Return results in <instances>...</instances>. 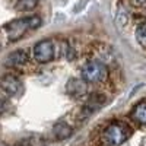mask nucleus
<instances>
[{
	"label": "nucleus",
	"instance_id": "nucleus-7",
	"mask_svg": "<svg viewBox=\"0 0 146 146\" xmlns=\"http://www.w3.org/2000/svg\"><path fill=\"white\" fill-rule=\"evenodd\" d=\"M25 62H27V54L23 51H15V53L9 54L6 64L9 67H19L22 64H25Z\"/></svg>",
	"mask_w": 146,
	"mask_h": 146
},
{
	"label": "nucleus",
	"instance_id": "nucleus-6",
	"mask_svg": "<svg viewBox=\"0 0 146 146\" xmlns=\"http://www.w3.org/2000/svg\"><path fill=\"white\" fill-rule=\"evenodd\" d=\"M67 92L72 95V96H82L86 94L88 91V86H86V82L85 79H70L67 82Z\"/></svg>",
	"mask_w": 146,
	"mask_h": 146
},
{
	"label": "nucleus",
	"instance_id": "nucleus-4",
	"mask_svg": "<svg viewBox=\"0 0 146 146\" xmlns=\"http://www.w3.org/2000/svg\"><path fill=\"white\" fill-rule=\"evenodd\" d=\"M54 54H56L54 45L50 40L40 41L34 48V57H35L36 62H40V63H47V62H50V60H53Z\"/></svg>",
	"mask_w": 146,
	"mask_h": 146
},
{
	"label": "nucleus",
	"instance_id": "nucleus-10",
	"mask_svg": "<svg viewBox=\"0 0 146 146\" xmlns=\"http://www.w3.org/2000/svg\"><path fill=\"white\" fill-rule=\"evenodd\" d=\"M102 102H104L102 96L95 95V96H92V98L86 102V110H89V113H92V111H95V110H98L102 105Z\"/></svg>",
	"mask_w": 146,
	"mask_h": 146
},
{
	"label": "nucleus",
	"instance_id": "nucleus-12",
	"mask_svg": "<svg viewBox=\"0 0 146 146\" xmlns=\"http://www.w3.org/2000/svg\"><path fill=\"white\" fill-rule=\"evenodd\" d=\"M54 131H56V136H57L58 139H64V137H67V136L70 135V133H72L70 127H69V126H66L64 123L57 124V126H56V129H54Z\"/></svg>",
	"mask_w": 146,
	"mask_h": 146
},
{
	"label": "nucleus",
	"instance_id": "nucleus-1",
	"mask_svg": "<svg viewBox=\"0 0 146 146\" xmlns=\"http://www.w3.org/2000/svg\"><path fill=\"white\" fill-rule=\"evenodd\" d=\"M40 25H41V19L38 16H28V18H21V19L6 23L3 29L9 41H16L25 32L38 28Z\"/></svg>",
	"mask_w": 146,
	"mask_h": 146
},
{
	"label": "nucleus",
	"instance_id": "nucleus-3",
	"mask_svg": "<svg viewBox=\"0 0 146 146\" xmlns=\"http://www.w3.org/2000/svg\"><path fill=\"white\" fill-rule=\"evenodd\" d=\"M107 143L113 145V146H118L121 143H124L129 137V130L124 124H111L108 126V129L105 130V135H104Z\"/></svg>",
	"mask_w": 146,
	"mask_h": 146
},
{
	"label": "nucleus",
	"instance_id": "nucleus-11",
	"mask_svg": "<svg viewBox=\"0 0 146 146\" xmlns=\"http://www.w3.org/2000/svg\"><path fill=\"white\" fill-rule=\"evenodd\" d=\"M136 40H137V42L142 47L146 48V22L137 27V29H136Z\"/></svg>",
	"mask_w": 146,
	"mask_h": 146
},
{
	"label": "nucleus",
	"instance_id": "nucleus-8",
	"mask_svg": "<svg viewBox=\"0 0 146 146\" xmlns=\"http://www.w3.org/2000/svg\"><path fill=\"white\" fill-rule=\"evenodd\" d=\"M131 117L135 118L137 123L146 126V101L140 102L135 107V110L131 111Z\"/></svg>",
	"mask_w": 146,
	"mask_h": 146
},
{
	"label": "nucleus",
	"instance_id": "nucleus-9",
	"mask_svg": "<svg viewBox=\"0 0 146 146\" xmlns=\"http://www.w3.org/2000/svg\"><path fill=\"white\" fill-rule=\"evenodd\" d=\"M36 3H38V0H18L16 3V10H21V12H27V10H32Z\"/></svg>",
	"mask_w": 146,
	"mask_h": 146
},
{
	"label": "nucleus",
	"instance_id": "nucleus-2",
	"mask_svg": "<svg viewBox=\"0 0 146 146\" xmlns=\"http://www.w3.org/2000/svg\"><path fill=\"white\" fill-rule=\"evenodd\" d=\"M82 78L92 83L102 82L107 78V67L101 62H88L82 67Z\"/></svg>",
	"mask_w": 146,
	"mask_h": 146
},
{
	"label": "nucleus",
	"instance_id": "nucleus-5",
	"mask_svg": "<svg viewBox=\"0 0 146 146\" xmlns=\"http://www.w3.org/2000/svg\"><path fill=\"white\" fill-rule=\"evenodd\" d=\"M2 89H3V92L6 95L15 96V95H18L22 91V85H21L18 78L12 76V75H6L2 79Z\"/></svg>",
	"mask_w": 146,
	"mask_h": 146
},
{
	"label": "nucleus",
	"instance_id": "nucleus-13",
	"mask_svg": "<svg viewBox=\"0 0 146 146\" xmlns=\"http://www.w3.org/2000/svg\"><path fill=\"white\" fill-rule=\"evenodd\" d=\"M139 3H146V0H137Z\"/></svg>",
	"mask_w": 146,
	"mask_h": 146
}]
</instances>
